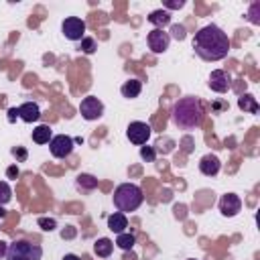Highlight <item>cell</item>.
Masks as SVG:
<instances>
[{
  "label": "cell",
  "mask_w": 260,
  "mask_h": 260,
  "mask_svg": "<svg viewBox=\"0 0 260 260\" xmlns=\"http://www.w3.org/2000/svg\"><path fill=\"white\" fill-rule=\"evenodd\" d=\"M193 49L203 61H221L230 53V39L217 24L199 28L193 37Z\"/></svg>",
  "instance_id": "obj_1"
},
{
  "label": "cell",
  "mask_w": 260,
  "mask_h": 260,
  "mask_svg": "<svg viewBox=\"0 0 260 260\" xmlns=\"http://www.w3.org/2000/svg\"><path fill=\"white\" fill-rule=\"evenodd\" d=\"M203 116H205L203 106H201L199 98H195V95H185V98L177 100L171 110V120L179 130L199 128L203 122Z\"/></svg>",
  "instance_id": "obj_2"
},
{
  "label": "cell",
  "mask_w": 260,
  "mask_h": 260,
  "mask_svg": "<svg viewBox=\"0 0 260 260\" xmlns=\"http://www.w3.org/2000/svg\"><path fill=\"white\" fill-rule=\"evenodd\" d=\"M144 201L142 189L134 183H122L114 189V205L120 213H130L136 211Z\"/></svg>",
  "instance_id": "obj_3"
},
{
  "label": "cell",
  "mask_w": 260,
  "mask_h": 260,
  "mask_svg": "<svg viewBox=\"0 0 260 260\" xmlns=\"http://www.w3.org/2000/svg\"><path fill=\"white\" fill-rule=\"evenodd\" d=\"M41 258H43V248L39 244H32L28 240H16L8 244L6 260H41Z\"/></svg>",
  "instance_id": "obj_4"
},
{
  "label": "cell",
  "mask_w": 260,
  "mask_h": 260,
  "mask_svg": "<svg viewBox=\"0 0 260 260\" xmlns=\"http://www.w3.org/2000/svg\"><path fill=\"white\" fill-rule=\"evenodd\" d=\"M150 132H152V128L146 122H138V120L136 122H130L128 128H126L128 140L132 144H136V146H144L148 142V138H150Z\"/></svg>",
  "instance_id": "obj_5"
},
{
  "label": "cell",
  "mask_w": 260,
  "mask_h": 260,
  "mask_svg": "<svg viewBox=\"0 0 260 260\" xmlns=\"http://www.w3.org/2000/svg\"><path fill=\"white\" fill-rule=\"evenodd\" d=\"M73 144H75V140H73L71 136H67V134H57V136L51 138L49 150H51V154H53L55 158H65V156H69V154L73 152Z\"/></svg>",
  "instance_id": "obj_6"
},
{
  "label": "cell",
  "mask_w": 260,
  "mask_h": 260,
  "mask_svg": "<svg viewBox=\"0 0 260 260\" xmlns=\"http://www.w3.org/2000/svg\"><path fill=\"white\" fill-rule=\"evenodd\" d=\"M79 112H81V118L91 122V120H100L102 114H104V104L95 98V95H87L81 100L79 104Z\"/></svg>",
  "instance_id": "obj_7"
},
{
  "label": "cell",
  "mask_w": 260,
  "mask_h": 260,
  "mask_svg": "<svg viewBox=\"0 0 260 260\" xmlns=\"http://www.w3.org/2000/svg\"><path fill=\"white\" fill-rule=\"evenodd\" d=\"M61 30L65 35V39L69 41H81L85 37V22L77 16H67L61 24Z\"/></svg>",
  "instance_id": "obj_8"
},
{
  "label": "cell",
  "mask_w": 260,
  "mask_h": 260,
  "mask_svg": "<svg viewBox=\"0 0 260 260\" xmlns=\"http://www.w3.org/2000/svg\"><path fill=\"white\" fill-rule=\"evenodd\" d=\"M146 41H148V49H150L152 53H156V55L165 53V51L169 49V45H171V37H169V32H165L162 28H152V30L148 32Z\"/></svg>",
  "instance_id": "obj_9"
},
{
  "label": "cell",
  "mask_w": 260,
  "mask_h": 260,
  "mask_svg": "<svg viewBox=\"0 0 260 260\" xmlns=\"http://www.w3.org/2000/svg\"><path fill=\"white\" fill-rule=\"evenodd\" d=\"M240 209H242V199L236 193L221 195V199H219V211H221L223 217H234V215L240 213Z\"/></svg>",
  "instance_id": "obj_10"
},
{
  "label": "cell",
  "mask_w": 260,
  "mask_h": 260,
  "mask_svg": "<svg viewBox=\"0 0 260 260\" xmlns=\"http://www.w3.org/2000/svg\"><path fill=\"white\" fill-rule=\"evenodd\" d=\"M207 85H209V89H213V91H217V93H225L228 89H230V75L223 71V69H213L211 73H209V81H207Z\"/></svg>",
  "instance_id": "obj_11"
},
{
  "label": "cell",
  "mask_w": 260,
  "mask_h": 260,
  "mask_svg": "<svg viewBox=\"0 0 260 260\" xmlns=\"http://www.w3.org/2000/svg\"><path fill=\"white\" fill-rule=\"evenodd\" d=\"M221 169V160L215 156V154H205L201 156L199 160V171L205 175V177H215Z\"/></svg>",
  "instance_id": "obj_12"
},
{
  "label": "cell",
  "mask_w": 260,
  "mask_h": 260,
  "mask_svg": "<svg viewBox=\"0 0 260 260\" xmlns=\"http://www.w3.org/2000/svg\"><path fill=\"white\" fill-rule=\"evenodd\" d=\"M18 118L26 124H32L41 118V110H39V104L35 102H24L22 106H18Z\"/></svg>",
  "instance_id": "obj_13"
},
{
  "label": "cell",
  "mask_w": 260,
  "mask_h": 260,
  "mask_svg": "<svg viewBox=\"0 0 260 260\" xmlns=\"http://www.w3.org/2000/svg\"><path fill=\"white\" fill-rule=\"evenodd\" d=\"M108 228H110L114 234H122V232H126V228H128V219H126V213L114 211V213L108 217Z\"/></svg>",
  "instance_id": "obj_14"
},
{
  "label": "cell",
  "mask_w": 260,
  "mask_h": 260,
  "mask_svg": "<svg viewBox=\"0 0 260 260\" xmlns=\"http://www.w3.org/2000/svg\"><path fill=\"white\" fill-rule=\"evenodd\" d=\"M148 22L154 24V28H162V26L171 24V12H169V10H162V8L152 10V12L148 14Z\"/></svg>",
  "instance_id": "obj_15"
},
{
  "label": "cell",
  "mask_w": 260,
  "mask_h": 260,
  "mask_svg": "<svg viewBox=\"0 0 260 260\" xmlns=\"http://www.w3.org/2000/svg\"><path fill=\"white\" fill-rule=\"evenodd\" d=\"M120 91H122V95H124V98L134 100V98H138V95H140V91H142V81H138V79H128V81H124V83H122Z\"/></svg>",
  "instance_id": "obj_16"
},
{
  "label": "cell",
  "mask_w": 260,
  "mask_h": 260,
  "mask_svg": "<svg viewBox=\"0 0 260 260\" xmlns=\"http://www.w3.org/2000/svg\"><path fill=\"white\" fill-rule=\"evenodd\" d=\"M51 138H53V130L49 124H41L32 130V142H37V144H49Z\"/></svg>",
  "instance_id": "obj_17"
},
{
  "label": "cell",
  "mask_w": 260,
  "mask_h": 260,
  "mask_svg": "<svg viewBox=\"0 0 260 260\" xmlns=\"http://www.w3.org/2000/svg\"><path fill=\"white\" fill-rule=\"evenodd\" d=\"M114 250V242L110 238H98L95 244H93V252L98 258H108Z\"/></svg>",
  "instance_id": "obj_18"
},
{
  "label": "cell",
  "mask_w": 260,
  "mask_h": 260,
  "mask_svg": "<svg viewBox=\"0 0 260 260\" xmlns=\"http://www.w3.org/2000/svg\"><path fill=\"white\" fill-rule=\"evenodd\" d=\"M75 185H77V189H81V191H93V189L98 187V179H95L93 175L81 173V175H77Z\"/></svg>",
  "instance_id": "obj_19"
},
{
  "label": "cell",
  "mask_w": 260,
  "mask_h": 260,
  "mask_svg": "<svg viewBox=\"0 0 260 260\" xmlns=\"http://www.w3.org/2000/svg\"><path fill=\"white\" fill-rule=\"evenodd\" d=\"M238 106L244 110V112H250V114H256L258 112V102L252 93H244L238 98Z\"/></svg>",
  "instance_id": "obj_20"
},
{
  "label": "cell",
  "mask_w": 260,
  "mask_h": 260,
  "mask_svg": "<svg viewBox=\"0 0 260 260\" xmlns=\"http://www.w3.org/2000/svg\"><path fill=\"white\" fill-rule=\"evenodd\" d=\"M114 244H116L120 250H132V246L136 244V238H134V234L122 232V234H118V238H116Z\"/></svg>",
  "instance_id": "obj_21"
},
{
  "label": "cell",
  "mask_w": 260,
  "mask_h": 260,
  "mask_svg": "<svg viewBox=\"0 0 260 260\" xmlns=\"http://www.w3.org/2000/svg\"><path fill=\"white\" fill-rule=\"evenodd\" d=\"M12 199V189L6 181H0V205H6Z\"/></svg>",
  "instance_id": "obj_22"
},
{
  "label": "cell",
  "mask_w": 260,
  "mask_h": 260,
  "mask_svg": "<svg viewBox=\"0 0 260 260\" xmlns=\"http://www.w3.org/2000/svg\"><path fill=\"white\" fill-rule=\"evenodd\" d=\"M37 223H39V228L45 230V232H53V230L57 228V219H55V217H39Z\"/></svg>",
  "instance_id": "obj_23"
},
{
  "label": "cell",
  "mask_w": 260,
  "mask_h": 260,
  "mask_svg": "<svg viewBox=\"0 0 260 260\" xmlns=\"http://www.w3.org/2000/svg\"><path fill=\"white\" fill-rule=\"evenodd\" d=\"M95 49H98V45H95V39H91V37H83V39H81V51H83V53L91 55Z\"/></svg>",
  "instance_id": "obj_24"
},
{
  "label": "cell",
  "mask_w": 260,
  "mask_h": 260,
  "mask_svg": "<svg viewBox=\"0 0 260 260\" xmlns=\"http://www.w3.org/2000/svg\"><path fill=\"white\" fill-rule=\"evenodd\" d=\"M140 158L146 160V162H152L156 158V152L152 146H140Z\"/></svg>",
  "instance_id": "obj_25"
},
{
  "label": "cell",
  "mask_w": 260,
  "mask_h": 260,
  "mask_svg": "<svg viewBox=\"0 0 260 260\" xmlns=\"http://www.w3.org/2000/svg\"><path fill=\"white\" fill-rule=\"evenodd\" d=\"M169 37H173V39H177V41H183V39L187 37V35H185V26H183V24H173Z\"/></svg>",
  "instance_id": "obj_26"
},
{
  "label": "cell",
  "mask_w": 260,
  "mask_h": 260,
  "mask_svg": "<svg viewBox=\"0 0 260 260\" xmlns=\"http://www.w3.org/2000/svg\"><path fill=\"white\" fill-rule=\"evenodd\" d=\"M258 10H260V2H254V4H252V8H250V20H252L254 24H260Z\"/></svg>",
  "instance_id": "obj_27"
},
{
  "label": "cell",
  "mask_w": 260,
  "mask_h": 260,
  "mask_svg": "<svg viewBox=\"0 0 260 260\" xmlns=\"http://www.w3.org/2000/svg\"><path fill=\"white\" fill-rule=\"evenodd\" d=\"M12 154H14L18 160H26V150H24L22 146H16V148H12Z\"/></svg>",
  "instance_id": "obj_28"
},
{
  "label": "cell",
  "mask_w": 260,
  "mask_h": 260,
  "mask_svg": "<svg viewBox=\"0 0 260 260\" xmlns=\"http://www.w3.org/2000/svg\"><path fill=\"white\" fill-rule=\"evenodd\" d=\"M18 173H20V171H18V167H16V165H12V167H8V169H6V177H8V179H16V177H18Z\"/></svg>",
  "instance_id": "obj_29"
},
{
  "label": "cell",
  "mask_w": 260,
  "mask_h": 260,
  "mask_svg": "<svg viewBox=\"0 0 260 260\" xmlns=\"http://www.w3.org/2000/svg\"><path fill=\"white\" fill-rule=\"evenodd\" d=\"M183 0H179V2H171V0H167L165 2V8H183Z\"/></svg>",
  "instance_id": "obj_30"
},
{
  "label": "cell",
  "mask_w": 260,
  "mask_h": 260,
  "mask_svg": "<svg viewBox=\"0 0 260 260\" xmlns=\"http://www.w3.org/2000/svg\"><path fill=\"white\" fill-rule=\"evenodd\" d=\"M6 250H8V244L0 240V258H4V256H6Z\"/></svg>",
  "instance_id": "obj_31"
},
{
  "label": "cell",
  "mask_w": 260,
  "mask_h": 260,
  "mask_svg": "<svg viewBox=\"0 0 260 260\" xmlns=\"http://www.w3.org/2000/svg\"><path fill=\"white\" fill-rule=\"evenodd\" d=\"M61 260H81V258H79V256H75V254H65Z\"/></svg>",
  "instance_id": "obj_32"
},
{
  "label": "cell",
  "mask_w": 260,
  "mask_h": 260,
  "mask_svg": "<svg viewBox=\"0 0 260 260\" xmlns=\"http://www.w3.org/2000/svg\"><path fill=\"white\" fill-rule=\"evenodd\" d=\"M4 215H6V209H4V207H2V205H0V219H2V217H4Z\"/></svg>",
  "instance_id": "obj_33"
},
{
  "label": "cell",
  "mask_w": 260,
  "mask_h": 260,
  "mask_svg": "<svg viewBox=\"0 0 260 260\" xmlns=\"http://www.w3.org/2000/svg\"><path fill=\"white\" fill-rule=\"evenodd\" d=\"M187 260H195V258H187Z\"/></svg>",
  "instance_id": "obj_34"
}]
</instances>
